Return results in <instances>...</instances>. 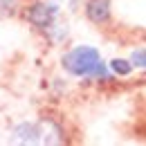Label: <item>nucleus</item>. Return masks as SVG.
<instances>
[{
	"label": "nucleus",
	"mask_w": 146,
	"mask_h": 146,
	"mask_svg": "<svg viewBox=\"0 0 146 146\" xmlns=\"http://www.w3.org/2000/svg\"><path fill=\"white\" fill-rule=\"evenodd\" d=\"M63 68L76 76H90V79H104L106 76V65L101 61V54L88 45L74 47L72 52H68L63 56Z\"/></svg>",
	"instance_id": "obj_1"
},
{
	"label": "nucleus",
	"mask_w": 146,
	"mask_h": 146,
	"mask_svg": "<svg viewBox=\"0 0 146 146\" xmlns=\"http://www.w3.org/2000/svg\"><path fill=\"white\" fill-rule=\"evenodd\" d=\"M27 20H29L34 27H38V29L50 32V29L54 27V23L58 20V7H56V5H47V2H36V5L29 7Z\"/></svg>",
	"instance_id": "obj_2"
},
{
	"label": "nucleus",
	"mask_w": 146,
	"mask_h": 146,
	"mask_svg": "<svg viewBox=\"0 0 146 146\" xmlns=\"http://www.w3.org/2000/svg\"><path fill=\"white\" fill-rule=\"evenodd\" d=\"M86 14L92 23L101 25L110 18V0H88L86 5Z\"/></svg>",
	"instance_id": "obj_3"
},
{
	"label": "nucleus",
	"mask_w": 146,
	"mask_h": 146,
	"mask_svg": "<svg viewBox=\"0 0 146 146\" xmlns=\"http://www.w3.org/2000/svg\"><path fill=\"white\" fill-rule=\"evenodd\" d=\"M14 144H40L38 139V124H20L11 133Z\"/></svg>",
	"instance_id": "obj_4"
},
{
	"label": "nucleus",
	"mask_w": 146,
	"mask_h": 146,
	"mask_svg": "<svg viewBox=\"0 0 146 146\" xmlns=\"http://www.w3.org/2000/svg\"><path fill=\"white\" fill-rule=\"evenodd\" d=\"M110 68H112L117 74H121V76L130 74V70H133V65H130L128 61H124V58H115V61H110Z\"/></svg>",
	"instance_id": "obj_5"
},
{
	"label": "nucleus",
	"mask_w": 146,
	"mask_h": 146,
	"mask_svg": "<svg viewBox=\"0 0 146 146\" xmlns=\"http://www.w3.org/2000/svg\"><path fill=\"white\" fill-rule=\"evenodd\" d=\"M130 65L135 68H146V50H135L130 56Z\"/></svg>",
	"instance_id": "obj_6"
}]
</instances>
